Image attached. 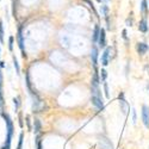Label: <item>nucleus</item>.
Wrapping results in <instances>:
<instances>
[{
  "label": "nucleus",
  "instance_id": "obj_15",
  "mask_svg": "<svg viewBox=\"0 0 149 149\" xmlns=\"http://www.w3.org/2000/svg\"><path fill=\"white\" fill-rule=\"evenodd\" d=\"M33 124H35V132L37 134V132H40V130H41V128H42V125H41V122H40V119H35L33 120Z\"/></svg>",
  "mask_w": 149,
  "mask_h": 149
},
{
  "label": "nucleus",
  "instance_id": "obj_16",
  "mask_svg": "<svg viewBox=\"0 0 149 149\" xmlns=\"http://www.w3.org/2000/svg\"><path fill=\"white\" fill-rule=\"evenodd\" d=\"M0 42H4V24L1 19H0Z\"/></svg>",
  "mask_w": 149,
  "mask_h": 149
},
{
  "label": "nucleus",
  "instance_id": "obj_25",
  "mask_svg": "<svg viewBox=\"0 0 149 149\" xmlns=\"http://www.w3.org/2000/svg\"><path fill=\"white\" fill-rule=\"evenodd\" d=\"M19 125H20V128H23V127H24V124H23V119H22V115H19Z\"/></svg>",
  "mask_w": 149,
  "mask_h": 149
},
{
  "label": "nucleus",
  "instance_id": "obj_13",
  "mask_svg": "<svg viewBox=\"0 0 149 149\" xmlns=\"http://www.w3.org/2000/svg\"><path fill=\"white\" fill-rule=\"evenodd\" d=\"M141 11H142V15L146 17L147 12H148V3H147V0H142V3H141Z\"/></svg>",
  "mask_w": 149,
  "mask_h": 149
},
{
  "label": "nucleus",
  "instance_id": "obj_17",
  "mask_svg": "<svg viewBox=\"0 0 149 149\" xmlns=\"http://www.w3.org/2000/svg\"><path fill=\"white\" fill-rule=\"evenodd\" d=\"M84 1H85L86 4H87L88 6H90V8H91V10L94 12V15H95L97 17H99V16H98V13H97V11H95V8H94V5L92 4V1H90V0H84Z\"/></svg>",
  "mask_w": 149,
  "mask_h": 149
},
{
  "label": "nucleus",
  "instance_id": "obj_26",
  "mask_svg": "<svg viewBox=\"0 0 149 149\" xmlns=\"http://www.w3.org/2000/svg\"><path fill=\"white\" fill-rule=\"evenodd\" d=\"M26 123H28V128L31 129V125H30V117H29V116H26Z\"/></svg>",
  "mask_w": 149,
  "mask_h": 149
},
{
  "label": "nucleus",
  "instance_id": "obj_5",
  "mask_svg": "<svg viewBox=\"0 0 149 149\" xmlns=\"http://www.w3.org/2000/svg\"><path fill=\"white\" fill-rule=\"evenodd\" d=\"M118 98H119V104H120V110H122V112H123L124 115H127L128 109H129V105H128V103H127V100H125V98H124V93L120 92L119 95H118Z\"/></svg>",
  "mask_w": 149,
  "mask_h": 149
},
{
  "label": "nucleus",
  "instance_id": "obj_14",
  "mask_svg": "<svg viewBox=\"0 0 149 149\" xmlns=\"http://www.w3.org/2000/svg\"><path fill=\"white\" fill-rule=\"evenodd\" d=\"M12 62H13V67H15V69H16V73L19 74V73H20V67H19V63H18L16 56H12Z\"/></svg>",
  "mask_w": 149,
  "mask_h": 149
},
{
  "label": "nucleus",
  "instance_id": "obj_28",
  "mask_svg": "<svg viewBox=\"0 0 149 149\" xmlns=\"http://www.w3.org/2000/svg\"><path fill=\"white\" fill-rule=\"evenodd\" d=\"M103 1V0H98V3H102Z\"/></svg>",
  "mask_w": 149,
  "mask_h": 149
},
{
  "label": "nucleus",
  "instance_id": "obj_7",
  "mask_svg": "<svg viewBox=\"0 0 149 149\" xmlns=\"http://www.w3.org/2000/svg\"><path fill=\"white\" fill-rule=\"evenodd\" d=\"M98 44L100 48L106 47V31L105 29H100V33H99V38H98Z\"/></svg>",
  "mask_w": 149,
  "mask_h": 149
},
{
  "label": "nucleus",
  "instance_id": "obj_6",
  "mask_svg": "<svg viewBox=\"0 0 149 149\" xmlns=\"http://www.w3.org/2000/svg\"><path fill=\"white\" fill-rule=\"evenodd\" d=\"M91 103L92 105H94L98 110H104V102H103V98H99L97 95H92L91 98Z\"/></svg>",
  "mask_w": 149,
  "mask_h": 149
},
{
  "label": "nucleus",
  "instance_id": "obj_10",
  "mask_svg": "<svg viewBox=\"0 0 149 149\" xmlns=\"http://www.w3.org/2000/svg\"><path fill=\"white\" fill-rule=\"evenodd\" d=\"M109 54H110V48H106L105 52L102 55V63H103V66H107L109 65Z\"/></svg>",
  "mask_w": 149,
  "mask_h": 149
},
{
  "label": "nucleus",
  "instance_id": "obj_23",
  "mask_svg": "<svg viewBox=\"0 0 149 149\" xmlns=\"http://www.w3.org/2000/svg\"><path fill=\"white\" fill-rule=\"evenodd\" d=\"M104 91H105L106 98H109L110 97V94H109V86H107V82H105V81H104Z\"/></svg>",
  "mask_w": 149,
  "mask_h": 149
},
{
  "label": "nucleus",
  "instance_id": "obj_1",
  "mask_svg": "<svg viewBox=\"0 0 149 149\" xmlns=\"http://www.w3.org/2000/svg\"><path fill=\"white\" fill-rule=\"evenodd\" d=\"M5 120H6V129H7V136H6V142L3 149H11V141H12V135H13V123L8 115L3 113Z\"/></svg>",
  "mask_w": 149,
  "mask_h": 149
},
{
  "label": "nucleus",
  "instance_id": "obj_4",
  "mask_svg": "<svg viewBox=\"0 0 149 149\" xmlns=\"http://www.w3.org/2000/svg\"><path fill=\"white\" fill-rule=\"evenodd\" d=\"M142 122L146 128H149V107L147 105L142 106Z\"/></svg>",
  "mask_w": 149,
  "mask_h": 149
},
{
  "label": "nucleus",
  "instance_id": "obj_8",
  "mask_svg": "<svg viewBox=\"0 0 149 149\" xmlns=\"http://www.w3.org/2000/svg\"><path fill=\"white\" fill-rule=\"evenodd\" d=\"M98 55H99L98 48L93 45L92 47V50H91V60H92V63H93L94 68L97 67V63H98Z\"/></svg>",
  "mask_w": 149,
  "mask_h": 149
},
{
  "label": "nucleus",
  "instance_id": "obj_27",
  "mask_svg": "<svg viewBox=\"0 0 149 149\" xmlns=\"http://www.w3.org/2000/svg\"><path fill=\"white\" fill-rule=\"evenodd\" d=\"M132 119H134V123L136 122V111L132 110Z\"/></svg>",
  "mask_w": 149,
  "mask_h": 149
},
{
  "label": "nucleus",
  "instance_id": "obj_9",
  "mask_svg": "<svg viewBox=\"0 0 149 149\" xmlns=\"http://www.w3.org/2000/svg\"><path fill=\"white\" fill-rule=\"evenodd\" d=\"M136 50H137V53H139L140 55H144V54L149 50V47H148L146 43L140 42V43H137V45H136Z\"/></svg>",
  "mask_w": 149,
  "mask_h": 149
},
{
  "label": "nucleus",
  "instance_id": "obj_29",
  "mask_svg": "<svg viewBox=\"0 0 149 149\" xmlns=\"http://www.w3.org/2000/svg\"><path fill=\"white\" fill-rule=\"evenodd\" d=\"M103 1H107V0H103Z\"/></svg>",
  "mask_w": 149,
  "mask_h": 149
},
{
  "label": "nucleus",
  "instance_id": "obj_2",
  "mask_svg": "<svg viewBox=\"0 0 149 149\" xmlns=\"http://www.w3.org/2000/svg\"><path fill=\"white\" fill-rule=\"evenodd\" d=\"M17 41H18V45H19V49L22 52V56L25 58L26 57V53H25V49H24V37H23V30L22 28L18 29V35H17Z\"/></svg>",
  "mask_w": 149,
  "mask_h": 149
},
{
  "label": "nucleus",
  "instance_id": "obj_30",
  "mask_svg": "<svg viewBox=\"0 0 149 149\" xmlns=\"http://www.w3.org/2000/svg\"><path fill=\"white\" fill-rule=\"evenodd\" d=\"M0 52H1V49H0Z\"/></svg>",
  "mask_w": 149,
  "mask_h": 149
},
{
  "label": "nucleus",
  "instance_id": "obj_21",
  "mask_svg": "<svg viewBox=\"0 0 149 149\" xmlns=\"http://www.w3.org/2000/svg\"><path fill=\"white\" fill-rule=\"evenodd\" d=\"M19 100H20V98H19V97H17V98H15V99H13V103H15L16 111L19 109V105H20V102H19Z\"/></svg>",
  "mask_w": 149,
  "mask_h": 149
},
{
  "label": "nucleus",
  "instance_id": "obj_20",
  "mask_svg": "<svg viewBox=\"0 0 149 149\" xmlns=\"http://www.w3.org/2000/svg\"><path fill=\"white\" fill-rule=\"evenodd\" d=\"M106 77H107L106 70H105V69H102V72H100V80H102V81H105V80H106Z\"/></svg>",
  "mask_w": 149,
  "mask_h": 149
},
{
  "label": "nucleus",
  "instance_id": "obj_18",
  "mask_svg": "<svg viewBox=\"0 0 149 149\" xmlns=\"http://www.w3.org/2000/svg\"><path fill=\"white\" fill-rule=\"evenodd\" d=\"M13 41H15V38L12 36H10V38H8V50L10 52L13 50Z\"/></svg>",
  "mask_w": 149,
  "mask_h": 149
},
{
  "label": "nucleus",
  "instance_id": "obj_22",
  "mask_svg": "<svg viewBox=\"0 0 149 149\" xmlns=\"http://www.w3.org/2000/svg\"><path fill=\"white\" fill-rule=\"evenodd\" d=\"M36 144H37V149H42V141H41V137L37 136L36 139Z\"/></svg>",
  "mask_w": 149,
  "mask_h": 149
},
{
  "label": "nucleus",
  "instance_id": "obj_12",
  "mask_svg": "<svg viewBox=\"0 0 149 149\" xmlns=\"http://www.w3.org/2000/svg\"><path fill=\"white\" fill-rule=\"evenodd\" d=\"M139 30L141 32H147L148 31V24H147V20L146 19H142L139 23Z\"/></svg>",
  "mask_w": 149,
  "mask_h": 149
},
{
  "label": "nucleus",
  "instance_id": "obj_24",
  "mask_svg": "<svg viewBox=\"0 0 149 149\" xmlns=\"http://www.w3.org/2000/svg\"><path fill=\"white\" fill-rule=\"evenodd\" d=\"M122 33H123V35H122V36H123V38L125 40V41H128V36H127V30H123V31H122Z\"/></svg>",
  "mask_w": 149,
  "mask_h": 149
},
{
  "label": "nucleus",
  "instance_id": "obj_11",
  "mask_svg": "<svg viewBox=\"0 0 149 149\" xmlns=\"http://www.w3.org/2000/svg\"><path fill=\"white\" fill-rule=\"evenodd\" d=\"M99 33H100V28H99V25H95V26H94V30H93V35H92V41H93V43H97V42H98Z\"/></svg>",
  "mask_w": 149,
  "mask_h": 149
},
{
  "label": "nucleus",
  "instance_id": "obj_3",
  "mask_svg": "<svg viewBox=\"0 0 149 149\" xmlns=\"http://www.w3.org/2000/svg\"><path fill=\"white\" fill-rule=\"evenodd\" d=\"M98 142H99V146H100L102 149H113V146H112V143H111V141L107 137H105V136L99 137Z\"/></svg>",
  "mask_w": 149,
  "mask_h": 149
},
{
  "label": "nucleus",
  "instance_id": "obj_19",
  "mask_svg": "<svg viewBox=\"0 0 149 149\" xmlns=\"http://www.w3.org/2000/svg\"><path fill=\"white\" fill-rule=\"evenodd\" d=\"M23 137H24V135H23V132H20L19 134V142H18V146H17V149H22V147H23Z\"/></svg>",
  "mask_w": 149,
  "mask_h": 149
}]
</instances>
